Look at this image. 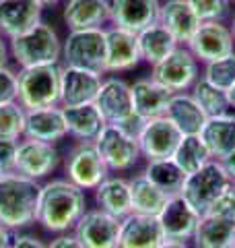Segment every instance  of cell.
I'll list each match as a JSON object with an SVG mask.
<instances>
[{
    "mask_svg": "<svg viewBox=\"0 0 235 248\" xmlns=\"http://www.w3.org/2000/svg\"><path fill=\"white\" fill-rule=\"evenodd\" d=\"M87 211V195L66 178H54L42 184L35 211V223L50 234H66L74 230Z\"/></svg>",
    "mask_w": 235,
    "mask_h": 248,
    "instance_id": "obj_1",
    "label": "cell"
},
{
    "mask_svg": "<svg viewBox=\"0 0 235 248\" xmlns=\"http://www.w3.org/2000/svg\"><path fill=\"white\" fill-rule=\"evenodd\" d=\"M42 184L17 172L0 176V223L9 230H23L35 221Z\"/></svg>",
    "mask_w": 235,
    "mask_h": 248,
    "instance_id": "obj_2",
    "label": "cell"
},
{
    "mask_svg": "<svg viewBox=\"0 0 235 248\" xmlns=\"http://www.w3.org/2000/svg\"><path fill=\"white\" fill-rule=\"evenodd\" d=\"M19 95L17 102L25 110L60 106V64H42V66H23L17 73Z\"/></svg>",
    "mask_w": 235,
    "mask_h": 248,
    "instance_id": "obj_3",
    "label": "cell"
},
{
    "mask_svg": "<svg viewBox=\"0 0 235 248\" xmlns=\"http://www.w3.org/2000/svg\"><path fill=\"white\" fill-rule=\"evenodd\" d=\"M9 52L21 68L58 64V60L62 58V40L56 29L42 21L27 33L9 40Z\"/></svg>",
    "mask_w": 235,
    "mask_h": 248,
    "instance_id": "obj_4",
    "label": "cell"
},
{
    "mask_svg": "<svg viewBox=\"0 0 235 248\" xmlns=\"http://www.w3.org/2000/svg\"><path fill=\"white\" fill-rule=\"evenodd\" d=\"M233 184L229 174L225 172L221 161L210 159L206 166H202L198 172L188 174L182 195L188 203H190L200 215H206L210 207L215 205V201L223 195V192Z\"/></svg>",
    "mask_w": 235,
    "mask_h": 248,
    "instance_id": "obj_5",
    "label": "cell"
},
{
    "mask_svg": "<svg viewBox=\"0 0 235 248\" xmlns=\"http://www.w3.org/2000/svg\"><path fill=\"white\" fill-rule=\"evenodd\" d=\"M62 58L68 66H81L105 75V27L73 29L62 42Z\"/></svg>",
    "mask_w": 235,
    "mask_h": 248,
    "instance_id": "obj_6",
    "label": "cell"
},
{
    "mask_svg": "<svg viewBox=\"0 0 235 248\" xmlns=\"http://www.w3.org/2000/svg\"><path fill=\"white\" fill-rule=\"evenodd\" d=\"M200 77V62L186 46H177L167 58L151 66V79L171 93L190 91Z\"/></svg>",
    "mask_w": 235,
    "mask_h": 248,
    "instance_id": "obj_7",
    "label": "cell"
},
{
    "mask_svg": "<svg viewBox=\"0 0 235 248\" xmlns=\"http://www.w3.org/2000/svg\"><path fill=\"white\" fill-rule=\"evenodd\" d=\"M64 172H66V180L76 184L78 188L95 190L109 176V168L105 166L95 143L78 141L66 155Z\"/></svg>",
    "mask_w": 235,
    "mask_h": 248,
    "instance_id": "obj_8",
    "label": "cell"
},
{
    "mask_svg": "<svg viewBox=\"0 0 235 248\" xmlns=\"http://www.w3.org/2000/svg\"><path fill=\"white\" fill-rule=\"evenodd\" d=\"M95 145L105 161V166L109 168V172H128L143 157L138 139L128 135L126 130L116 126V124H107L101 130Z\"/></svg>",
    "mask_w": 235,
    "mask_h": 248,
    "instance_id": "obj_9",
    "label": "cell"
},
{
    "mask_svg": "<svg viewBox=\"0 0 235 248\" xmlns=\"http://www.w3.org/2000/svg\"><path fill=\"white\" fill-rule=\"evenodd\" d=\"M60 151L56 145L35 141V139L23 137L17 143V157H15V172L27 176L31 180H42L54 174L60 166Z\"/></svg>",
    "mask_w": 235,
    "mask_h": 248,
    "instance_id": "obj_10",
    "label": "cell"
},
{
    "mask_svg": "<svg viewBox=\"0 0 235 248\" xmlns=\"http://www.w3.org/2000/svg\"><path fill=\"white\" fill-rule=\"evenodd\" d=\"M186 48L194 54L198 62L208 64L213 60L233 54L235 40H233L231 27L225 25L223 21H206V23H200V27L196 29L192 40L186 44Z\"/></svg>",
    "mask_w": 235,
    "mask_h": 248,
    "instance_id": "obj_11",
    "label": "cell"
},
{
    "mask_svg": "<svg viewBox=\"0 0 235 248\" xmlns=\"http://www.w3.org/2000/svg\"><path fill=\"white\" fill-rule=\"evenodd\" d=\"M120 221L101 209H87L78 219L73 234L81 240L85 248H118L120 240Z\"/></svg>",
    "mask_w": 235,
    "mask_h": 248,
    "instance_id": "obj_12",
    "label": "cell"
},
{
    "mask_svg": "<svg viewBox=\"0 0 235 248\" xmlns=\"http://www.w3.org/2000/svg\"><path fill=\"white\" fill-rule=\"evenodd\" d=\"M101 83H103V75L101 73L64 64L60 81V106L68 108V106L95 104Z\"/></svg>",
    "mask_w": 235,
    "mask_h": 248,
    "instance_id": "obj_13",
    "label": "cell"
},
{
    "mask_svg": "<svg viewBox=\"0 0 235 248\" xmlns=\"http://www.w3.org/2000/svg\"><path fill=\"white\" fill-rule=\"evenodd\" d=\"M182 133L176 128L167 116L161 118H151L145 122L143 130L138 135V147L140 153L147 161L153 159H167L174 155L177 143L182 141Z\"/></svg>",
    "mask_w": 235,
    "mask_h": 248,
    "instance_id": "obj_14",
    "label": "cell"
},
{
    "mask_svg": "<svg viewBox=\"0 0 235 248\" xmlns=\"http://www.w3.org/2000/svg\"><path fill=\"white\" fill-rule=\"evenodd\" d=\"M95 106L103 114L107 124L122 126L134 116V102H132V87L120 77H107L101 83Z\"/></svg>",
    "mask_w": 235,
    "mask_h": 248,
    "instance_id": "obj_15",
    "label": "cell"
},
{
    "mask_svg": "<svg viewBox=\"0 0 235 248\" xmlns=\"http://www.w3.org/2000/svg\"><path fill=\"white\" fill-rule=\"evenodd\" d=\"M143 62L136 33L120 27L105 29V75L128 73Z\"/></svg>",
    "mask_w": 235,
    "mask_h": 248,
    "instance_id": "obj_16",
    "label": "cell"
},
{
    "mask_svg": "<svg viewBox=\"0 0 235 248\" xmlns=\"http://www.w3.org/2000/svg\"><path fill=\"white\" fill-rule=\"evenodd\" d=\"M157 217H159V223H161V230H163L165 240L192 242L202 215L196 211L182 195H174V197L167 199L163 211Z\"/></svg>",
    "mask_w": 235,
    "mask_h": 248,
    "instance_id": "obj_17",
    "label": "cell"
},
{
    "mask_svg": "<svg viewBox=\"0 0 235 248\" xmlns=\"http://www.w3.org/2000/svg\"><path fill=\"white\" fill-rule=\"evenodd\" d=\"M109 21L114 27L140 33L143 29L159 23V0H109Z\"/></svg>",
    "mask_w": 235,
    "mask_h": 248,
    "instance_id": "obj_18",
    "label": "cell"
},
{
    "mask_svg": "<svg viewBox=\"0 0 235 248\" xmlns=\"http://www.w3.org/2000/svg\"><path fill=\"white\" fill-rule=\"evenodd\" d=\"M44 6L37 0H0V35L15 40L37 23H42Z\"/></svg>",
    "mask_w": 235,
    "mask_h": 248,
    "instance_id": "obj_19",
    "label": "cell"
},
{
    "mask_svg": "<svg viewBox=\"0 0 235 248\" xmlns=\"http://www.w3.org/2000/svg\"><path fill=\"white\" fill-rule=\"evenodd\" d=\"M23 137L52 143V145L66 139L68 126H66V116H64L62 106L25 110V135Z\"/></svg>",
    "mask_w": 235,
    "mask_h": 248,
    "instance_id": "obj_20",
    "label": "cell"
},
{
    "mask_svg": "<svg viewBox=\"0 0 235 248\" xmlns=\"http://www.w3.org/2000/svg\"><path fill=\"white\" fill-rule=\"evenodd\" d=\"M163 236L159 217L130 213L120 221V240L118 248H157Z\"/></svg>",
    "mask_w": 235,
    "mask_h": 248,
    "instance_id": "obj_21",
    "label": "cell"
},
{
    "mask_svg": "<svg viewBox=\"0 0 235 248\" xmlns=\"http://www.w3.org/2000/svg\"><path fill=\"white\" fill-rule=\"evenodd\" d=\"M159 23L174 35V40L179 46H186L202 21L198 19V15L194 13L188 0H165V2H161Z\"/></svg>",
    "mask_w": 235,
    "mask_h": 248,
    "instance_id": "obj_22",
    "label": "cell"
},
{
    "mask_svg": "<svg viewBox=\"0 0 235 248\" xmlns=\"http://www.w3.org/2000/svg\"><path fill=\"white\" fill-rule=\"evenodd\" d=\"M130 87H132V102H134L136 116H140L143 120H151V118H161V116L167 114L169 99L174 95L169 89L153 81L151 77L136 79Z\"/></svg>",
    "mask_w": 235,
    "mask_h": 248,
    "instance_id": "obj_23",
    "label": "cell"
},
{
    "mask_svg": "<svg viewBox=\"0 0 235 248\" xmlns=\"http://www.w3.org/2000/svg\"><path fill=\"white\" fill-rule=\"evenodd\" d=\"M109 0H66L62 21L68 31L73 29H95L109 23Z\"/></svg>",
    "mask_w": 235,
    "mask_h": 248,
    "instance_id": "obj_24",
    "label": "cell"
},
{
    "mask_svg": "<svg viewBox=\"0 0 235 248\" xmlns=\"http://www.w3.org/2000/svg\"><path fill=\"white\" fill-rule=\"evenodd\" d=\"M200 139L205 141L210 157L221 161L235 149V114L225 112L206 118V124L200 130Z\"/></svg>",
    "mask_w": 235,
    "mask_h": 248,
    "instance_id": "obj_25",
    "label": "cell"
},
{
    "mask_svg": "<svg viewBox=\"0 0 235 248\" xmlns=\"http://www.w3.org/2000/svg\"><path fill=\"white\" fill-rule=\"evenodd\" d=\"M66 116L68 135L74 137L76 141L95 143L101 130L107 126L103 114L99 112L95 104H83V106H68L62 108Z\"/></svg>",
    "mask_w": 235,
    "mask_h": 248,
    "instance_id": "obj_26",
    "label": "cell"
},
{
    "mask_svg": "<svg viewBox=\"0 0 235 248\" xmlns=\"http://www.w3.org/2000/svg\"><path fill=\"white\" fill-rule=\"evenodd\" d=\"M194 248H235V219L206 213L192 238Z\"/></svg>",
    "mask_w": 235,
    "mask_h": 248,
    "instance_id": "obj_27",
    "label": "cell"
},
{
    "mask_svg": "<svg viewBox=\"0 0 235 248\" xmlns=\"http://www.w3.org/2000/svg\"><path fill=\"white\" fill-rule=\"evenodd\" d=\"M95 203L101 211L124 219L132 213L130 201V180L122 176H107L95 188Z\"/></svg>",
    "mask_w": 235,
    "mask_h": 248,
    "instance_id": "obj_28",
    "label": "cell"
},
{
    "mask_svg": "<svg viewBox=\"0 0 235 248\" xmlns=\"http://www.w3.org/2000/svg\"><path fill=\"white\" fill-rule=\"evenodd\" d=\"M167 118L176 124V128L182 135H200L202 126L206 124L208 116L202 112V108L196 104L190 91L174 93L167 106Z\"/></svg>",
    "mask_w": 235,
    "mask_h": 248,
    "instance_id": "obj_29",
    "label": "cell"
},
{
    "mask_svg": "<svg viewBox=\"0 0 235 248\" xmlns=\"http://www.w3.org/2000/svg\"><path fill=\"white\" fill-rule=\"evenodd\" d=\"M136 37H138L140 58L151 66H155L157 62H161L163 58H167L179 46L174 40V35H171L161 23H155V25L143 29L140 33H136Z\"/></svg>",
    "mask_w": 235,
    "mask_h": 248,
    "instance_id": "obj_30",
    "label": "cell"
},
{
    "mask_svg": "<svg viewBox=\"0 0 235 248\" xmlns=\"http://www.w3.org/2000/svg\"><path fill=\"white\" fill-rule=\"evenodd\" d=\"M167 195L159 190L148 180L145 174H138L130 178V201H132V213L140 215H159L167 203Z\"/></svg>",
    "mask_w": 235,
    "mask_h": 248,
    "instance_id": "obj_31",
    "label": "cell"
},
{
    "mask_svg": "<svg viewBox=\"0 0 235 248\" xmlns=\"http://www.w3.org/2000/svg\"><path fill=\"white\" fill-rule=\"evenodd\" d=\"M143 174L157 186V188L165 192L167 197L179 195L184 188V182H186V174L179 170V166L171 157L147 161V168H145Z\"/></svg>",
    "mask_w": 235,
    "mask_h": 248,
    "instance_id": "obj_32",
    "label": "cell"
},
{
    "mask_svg": "<svg viewBox=\"0 0 235 248\" xmlns=\"http://www.w3.org/2000/svg\"><path fill=\"white\" fill-rule=\"evenodd\" d=\"M171 159L179 166V170L188 176V174H194L198 172L202 166H206L210 159V153L206 149L205 141L200 139V135H184L182 141L177 143L174 155Z\"/></svg>",
    "mask_w": 235,
    "mask_h": 248,
    "instance_id": "obj_33",
    "label": "cell"
},
{
    "mask_svg": "<svg viewBox=\"0 0 235 248\" xmlns=\"http://www.w3.org/2000/svg\"><path fill=\"white\" fill-rule=\"evenodd\" d=\"M190 93H192V97L196 99V104L202 108V112H205L208 118H210V116H219V114L231 112L227 93L223 89L215 87L213 83H208L205 77H200V79L194 83V87L190 89Z\"/></svg>",
    "mask_w": 235,
    "mask_h": 248,
    "instance_id": "obj_34",
    "label": "cell"
},
{
    "mask_svg": "<svg viewBox=\"0 0 235 248\" xmlns=\"http://www.w3.org/2000/svg\"><path fill=\"white\" fill-rule=\"evenodd\" d=\"M25 135V108L19 102L0 104V139L21 141Z\"/></svg>",
    "mask_w": 235,
    "mask_h": 248,
    "instance_id": "obj_35",
    "label": "cell"
},
{
    "mask_svg": "<svg viewBox=\"0 0 235 248\" xmlns=\"http://www.w3.org/2000/svg\"><path fill=\"white\" fill-rule=\"evenodd\" d=\"M202 77H205L208 83H213L215 87L227 91L235 83V52L229 54V56H223V58L205 64Z\"/></svg>",
    "mask_w": 235,
    "mask_h": 248,
    "instance_id": "obj_36",
    "label": "cell"
},
{
    "mask_svg": "<svg viewBox=\"0 0 235 248\" xmlns=\"http://www.w3.org/2000/svg\"><path fill=\"white\" fill-rule=\"evenodd\" d=\"M202 23L225 21L231 15V0H188Z\"/></svg>",
    "mask_w": 235,
    "mask_h": 248,
    "instance_id": "obj_37",
    "label": "cell"
},
{
    "mask_svg": "<svg viewBox=\"0 0 235 248\" xmlns=\"http://www.w3.org/2000/svg\"><path fill=\"white\" fill-rule=\"evenodd\" d=\"M17 95H19L17 73H15L9 64L0 66V104L17 102Z\"/></svg>",
    "mask_w": 235,
    "mask_h": 248,
    "instance_id": "obj_38",
    "label": "cell"
},
{
    "mask_svg": "<svg viewBox=\"0 0 235 248\" xmlns=\"http://www.w3.org/2000/svg\"><path fill=\"white\" fill-rule=\"evenodd\" d=\"M208 213L221 215V217H231V219H235V182L215 201V205L210 207Z\"/></svg>",
    "mask_w": 235,
    "mask_h": 248,
    "instance_id": "obj_39",
    "label": "cell"
},
{
    "mask_svg": "<svg viewBox=\"0 0 235 248\" xmlns=\"http://www.w3.org/2000/svg\"><path fill=\"white\" fill-rule=\"evenodd\" d=\"M17 143L9 139H0V170L2 174L15 172V157H17Z\"/></svg>",
    "mask_w": 235,
    "mask_h": 248,
    "instance_id": "obj_40",
    "label": "cell"
},
{
    "mask_svg": "<svg viewBox=\"0 0 235 248\" xmlns=\"http://www.w3.org/2000/svg\"><path fill=\"white\" fill-rule=\"evenodd\" d=\"M48 248H85V246L74 234L66 232V234H56V238L48 244Z\"/></svg>",
    "mask_w": 235,
    "mask_h": 248,
    "instance_id": "obj_41",
    "label": "cell"
},
{
    "mask_svg": "<svg viewBox=\"0 0 235 248\" xmlns=\"http://www.w3.org/2000/svg\"><path fill=\"white\" fill-rule=\"evenodd\" d=\"M13 248H48V244L31 234H15Z\"/></svg>",
    "mask_w": 235,
    "mask_h": 248,
    "instance_id": "obj_42",
    "label": "cell"
},
{
    "mask_svg": "<svg viewBox=\"0 0 235 248\" xmlns=\"http://www.w3.org/2000/svg\"><path fill=\"white\" fill-rule=\"evenodd\" d=\"M221 166L225 168V172L229 174V178L235 182V149L229 153V155H225V157L221 159Z\"/></svg>",
    "mask_w": 235,
    "mask_h": 248,
    "instance_id": "obj_43",
    "label": "cell"
},
{
    "mask_svg": "<svg viewBox=\"0 0 235 248\" xmlns=\"http://www.w3.org/2000/svg\"><path fill=\"white\" fill-rule=\"evenodd\" d=\"M13 240H15L13 230L4 228L2 223H0V248H13Z\"/></svg>",
    "mask_w": 235,
    "mask_h": 248,
    "instance_id": "obj_44",
    "label": "cell"
},
{
    "mask_svg": "<svg viewBox=\"0 0 235 248\" xmlns=\"http://www.w3.org/2000/svg\"><path fill=\"white\" fill-rule=\"evenodd\" d=\"M9 56H11L9 44H6V40H4L2 35H0V66H6V64H9Z\"/></svg>",
    "mask_w": 235,
    "mask_h": 248,
    "instance_id": "obj_45",
    "label": "cell"
},
{
    "mask_svg": "<svg viewBox=\"0 0 235 248\" xmlns=\"http://www.w3.org/2000/svg\"><path fill=\"white\" fill-rule=\"evenodd\" d=\"M157 248H190V242H182V240H163Z\"/></svg>",
    "mask_w": 235,
    "mask_h": 248,
    "instance_id": "obj_46",
    "label": "cell"
},
{
    "mask_svg": "<svg viewBox=\"0 0 235 248\" xmlns=\"http://www.w3.org/2000/svg\"><path fill=\"white\" fill-rule=\"evenodd\" d=\"M225 93H227V99H229V106H231V110H235V83H233L231 87L227 89Z\"/></svg>",
    "mask_w": 235,
    "mask_h": 248,
    "instance_id": "obj_47",
    "label": "cell"
},
{
    "mask_svg": "<svg viewBox=\"0 0 235 248\" xmlns=\"http://www.w3.org/2000/svg\"><path fill=\"white\" fill-rule=\"evenodd\" d=\"M37 2L42 4V6H54V4H58L60 0H37Z\"/></svg>",
    "mask_w": 235,
    "mask_h": 248,
    "instance_id": "obj_48",
    "label": "cell"
},
{
    "mask_svg": "<svg viewBox=\"0 0 235 248\" xmlns=\"http://www.w3.org/2000/svg\"><path fill=\"white\" fill-rule=\"evenodd\" d=\"M231 33H233V40H235V13H233V17H231Z\"/></svg>",
    "mask_w": 235,
    "mask_h": 248,
    "instance_id": "obj_49",
    "label": "cell"
},
{
    "mask_svg": "<svg viewBox=\"0 0 235 248\" xmlns=\"http://www.w3.org/2000/svg\"><path fill=\"white\" fill-rule=\"evenodd\" d=\"M0 176H2V170H0Z\"/></svg>",
    "mask_w": 235,
    "mask_h": 248,
    "instance_id": "obj_50",
    "label": "cell"
},
{
    "mask_svg": "<svg viewBox=\"0 0 235 248\" xmlns=\"http://www.w3.org/2000/svg\"><path fill=\"white\" fill-rule=\"evenodd\" d=\"M231 2H233V4H235V0H231Z\"/></svg>",
    "mask_w": 235,
    "mask_h": 248,
    "instance_id": "obj_51",
    "label": "cell"
}]
</instances>
